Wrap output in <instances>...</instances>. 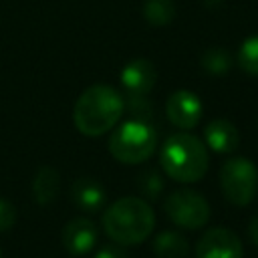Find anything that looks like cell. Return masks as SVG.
I'll list each match as a JSON object with an SVG mask.
<instances>
[{
  "mask_svg": "<svg viewBox=\"0 0 258 258\" xmlns=\"http://www.w3.org/2000/svg\"><path fill=\"white\" fill-rule=\"evenodd\" d=\"M157 73L151 60L147 58H133L127 62L121 71V85L131 97H143L147 95L155 85Z\"/></svg>",
  "mask_w": 258,
  "mask_h": 258,
  "instance_id": "obj_10",
  "label": "cell"
},
{
  "mask_svg": "<svg viewBox=\"0 0 258 258\" xmlns=\"http://www.w3.org/2000/svg\"><path fill=\"white\" fill-rule=\"evenodd\" d=\"M123 99L109 85H93L81 93L73 109L75 127L87 137L111 131L123 115Z\"/></svg>",
  "mask_w": 258,
  "mask_h": 258,
  "instance_id": "obj_1",
  "label": "cell"
},
{
  "mask_svg": "<svg viewBox=\"0 0 258 258\" xmlns=\"http://www.w3.org/2000/svg\"><path fill=\"white\" fill-rule=\"evenodd\" d=\"M0 258H2V254H0Z\"/></svg>",
  "mask_w": 258,
  "mask_h": 258,
  "instance_id": "obj_22",
  "label": "cell"
},
{
  "mask_svg": "<svg viewBox=\"0 0 258 258\" xmlns=\"http://www.w3.org/2000/svg\"><path fill=\"white\" fill-rule=\"evenodd\" d=\"M58 189H60L58 171L50 165L40 167L36 171L34 179H32V198H34V202L40 204V206H48L58 196Z\"/></svg>",
  "mask_w": 258,
  "mask_h": 258,
  "instance_id": "obj_13",
  "label": "cell"
},
{
  "mask_svg": "<svg viewBox=\"0 0 258 258\" xmlns=\"http://www.w3.org/2000/svg\"><path fill=\"white\" fill-rule=\"evenodd\" d=\"M167 218L185 230H198L210 220V204L206 198L194 189H177L165 200Z\"/></svg>",
  "mask_w": 258,
  "mask_h": 258,
  "instance_id": "obj_6",
  "label": "cell"
},
{
  "mask_svg": "<svg viewBox=\"0 0 258 258\" xmlns=\"http://www.w3.org/2000/svg\"><path fill=\"white\" fill-rule=\"evenodd\" d=\"M157 135L151 125L143 123L141 119L125 121L117 127L109 137V151L111 155L127 165L141 163L149 159L155 151Z\"/></svg>",
  "mask_w": 258,
  "mask_h": 258,
  "instance_id": "obj_4",
  "label": "cell"
},
{
  "mask_svg": "<svg viewBox=\"0 0 258 258\" xmlns=\"http://www.w3.org/2000/svg\"><path fill=\"white\" fill-rule=\"evenodd\" d=\"M238 64L244 73L258 77V34L250 36L242 42L240 50H238Z\"/></svg>",
  "mask_w": 258,
  "mask_h": 258,
  "instance_id": "obj_16",
  "label": "cell"
},
{
  "mask_svg": "<svg viewBox=\"0 0 258 258\" xmlns=\"http://www.w3.org/2000/svg\"><path fill=\"white\" fill-rule=\"evenodd\" d=\"M71 200L83 212H97L105 206L107 191L95 177H79L71 187Z\"/></svg>",
  "mask_w": 258,
  "mask_h": 258,
  "instance_id": "obj_11",
  "label": "cell"
},
{
  "mask_svg": "<svg viewBox=\"0 0 258 258\" xmlns=\"http://www.w3.org/2000/svg\"><path fill=\"white\" fill-rule=\"evenodd\" d=\"M145 20L153 26H165L173 20V0H147L143 6Z\"/></svg>",
  "mask_w": 258,
  "mask_h": 258,
  "instance_id": "obj_15",
  "label": "cell"
},
{
  "mask_svg": "<svg viewBox=\"0 0 258 258\" xmlns=\"http://www.w3.org/2000/svg\"><path fill=\"white\" fill-rule=\"evenodd\" d=\"M220 187L234 206H248L258 194V169L246 157H232L220 169Z\"/></svg>",
  "mask_w": 258,
  "mask_h": 258,
  "instance_id": "obj_5",
  "label": "cell"
},
{
  "mask_svg": "<svg viewBox=\"0 0 258 258\" xmlns=\"http://www.w3.org/2000/svg\"><path fill=\"white\" fill-rule=\"evenodd\" d=\"M202 101L196 93L179 89L175 93L169 95L167 105H165V113L171 125H175L177 129H194L200 119H202Z\"/></svg>",
  "mask_w": 258,
  "mask_h": 258,
  "instance_id": "obj_8",
  "label": "cell"
},
{
  "mask_svg": "<svg viewBox=\"0 0 258 258\" xmlns=\"http://www.w3.org/2000/svg\"><path fill=\"white\" fill-rule=\"evenodd\" d=\"M155 226V214L151 206L137 198L127 196L117 200L105 210L103 216V228L107 236L121 244V246H133L145 242Z\"/></svg>",
  "mask_w": 258,
  "mask_h": 258,
  "instance_id": "obj_2",
  "label": "cell"
},
{
  "mask_svg": "<svg viewBox=\"0 0 258 258\" xmlns=\"http://www.w3.org/2000/svg\"><path fill=\"white\" fill-rule=\"evenodd\" d=\"M159 161L163 171L171 179L183 181V183L200 181L206 175L208 163H210L206 145L198 137L185 131L173 133L165 139Z\"/></svg>",
  "mask_w": 258,
  "mask_h": 258,
  "instance_id": "obj_3",
  "label": "cell"
},
{
  "mask_svg": "<svg viewBox=\"0 0 258 258\" xmlns=\"http://www.w3.org/2000/svg\"><path fill=\"white\" fill-rule=\"evenodd\" d=\"M153 252L157 258H185L187 240L177 232H161L153 240Z\"/></svg>",
  "mask_w": 258,
  "mask_h": 258,
  "instance_id": "obj_14",
  "label": "cell"
},
{
  "mask_svg": "<svg viewBox=\"0 0 258 258\" xmlns=\"http://www.w3.org/2000/svg\"><path fill=\"white\" fill-rule=\"evenodd\" d=\"M240 238L228 228H212L196 244V258H242Z\"/></svg>",
  "mask_w": 258,
  "mask_h": 258,
  "instance_id": "obj_7",
  "label": "cell"
},
{
  "mask_svg": "<svg viewBox=\"0 0 258 258\" xmlns=\"http://www.w3.org/2000/svg\"><path fill=\"white\" fill-rule=\"evenodd\" d=\"M232 64L230 52L224 48H210L202 54V67L210 75H224Z\"/></svg>",
  "mask_w": 258,
  "mask_h": 258,
  "instance_id": "obj_17",
  "label": "cell"
},
{
  "mask_svg": "<svg viewBox=\"0 0 258 258\" xmlns=\"http://www.w3.org/2000/svg\"><path fill=\"white\" fill-rule=\"evenodd\" d=\"M248 238H250V242L258 248V214L250 220V224H248Z\"/></svg>",
  "mask_w": 258,
  "mask_h": 258,
  "instance_id": "obj_21",
  "label": "cell"
},
{
  "mask_svg": "<svg viewBox=\"0 0 258 258\" xmlns=\"http://www.w3.org/2000/svg\"><path fill=\"white\" fill-rule=\"evenodd\" d=\"M97 244V226L89 218H73L62 228V246L73 256L89 254Z\"/></svg>",
  "mask_w": 258,
  "mask_h": 258,
  "instance_id": "obj_9",
  "label": "cell"
},
{
  "mask_svg": "<svg viewBox=\"0 0 258 258\" xmlns=\"http://www.w3.org/2000/svg\"><path fill=\"white\" fill-rule=\"evenodd\" d=\"M14 222H16V210H14V206L10 202H6V200L0 198V232L10 230L14 226Z\"/></svg>",
  "mask_w": 258,
  "mask_h": 258,
  "instance_id": "obj_19",
  "label": "cell"
},
{
  "mask_svg": "<svg viewBox=\"0 0 258 258\" xmlns=\"http://www.w3.org/2000/svg\"><path fill=\"white\" fill-rule=\"evenodd\" d=\"M204 139L206 145L216 153H232L240 143L236 125L226 119H214L212 123H208V127L204 129Z\"/></svg>",
  "mask_w": 258,
  "mask_h": 258,
  "instance_id": "obj_12",
  "label": "cell"
},
{
  "mask_svg": "<svg viewBox=\"0 0 258 258\" xmlns=\"http://www.w3.org/2000/svg\"><path fill=\"white\" fill-rule=\"evenodd\" d=\"M93 258H127V254H125L123 250L115 248V246H107V248L99 250V252H97Z\"/></svg>",
  "mask_w": 258,
  "mask_h": 258,
  "instance_id": "obj_20",
  "label": "cell"
},
{
  "mask_svg": "<svg viewBox=\"0 0 258 258\" xmlns=\"http://www.w3.org/2000/svg\"><path fill=\"white\" fill-rule=\"evenodd\" d=\"M139 189L145 198H157L163 191V179L157 171H145L139 177Z\"/></svg>",
  "mask_w": 258,
  "mask_h": 258,
  "instance_id": "obj_18",
  "label": "cell"
}]
</instances>
